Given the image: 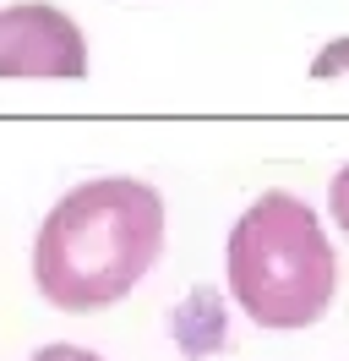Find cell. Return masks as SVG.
Here are the masks:
<instances>
[{"mask_svg":"<svg viewBox=\"0 0 349 361\" xmlns=\"http://www.w3.org/2000/svg\"><path fill=\"white\" fill-rule=\"evenodd\" d=\"M333 219H338V230H349V164L333 176Z\"/></svg>","mask_w":349,"mask_h":361,"instance_id":"8992f818","label":"cell"},{"mask_svg":"<svg viewBox=\"0 0 349 361\" xmlns=\"http://www.w3.org/2000/svg\"><path fill=\"white\" fill-rule=\"evenodd\" d=\"M229 295L257 329H311L338 295V257L322 219L289 197L262 192L229 230Z\"/></svg>","mask_w":349,"mask_h":361,"instance_id":"7a4b0ae2","label":"cell"},{"mask_svg":"<svg viewBox=\"0 0 349 361\" xmlns=\"http://www.w3.org/2000/svg\"><path fill=\"white\" fill-rule=\"evenodd\" d=\"M27 361H104L99 350H82V345H44V350H33Z\"/></svg>","mask_w":349,"mask_h":361,"instance_id":"5b68a950","label":"cell"},{"mask_svg":"<svg viewBox=\"0 0 349 361\" xmlns=\"http://www.w3.org/2000/svg\"><path fill=\"white\" fill-rule=\"evenodd\" d=\"M87 44L82 27L61 6L17 0L0 11V77H82Z\"/></svg>","mask_w":349,"mask_h":361,"instance_id":"3957f363","label":"cell"},{"mask_svg":"<svg viewBox=\"0 0 349 361\" xmlns=\"http://www.w3.org/2000/svg\"><path fill=\"white\" fill-rule=\"evenodd\" d=\"M164 252V197L148 180L99 176L44 214L33 285L61 312H99L131 295Z\"/></svg>","mask_w":349,"mask_h":361,"instance_id":"6da1fadb","label":"cell"},{"mask_svg":"<svg viewBox=\"0 0 349 361\" xmlns=\"http://www.w3.org/2000/svg\"><path fill=\"white\" fill-rule=\"evenodd\" d=\"M349 71V39H333V44L311 61V77H344Z\"/></svg>","mask_w":349,"mask_h":361,"instance_id":"277c9868","label":"cell"}]
</instances>
